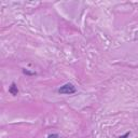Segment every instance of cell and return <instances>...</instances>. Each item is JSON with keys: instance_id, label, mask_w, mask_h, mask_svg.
<instances>
[{"instance_id": "obj_1", "label": "cell", "mask_w": 138, "mask_h": 138, "mask_svg": "<svg viewBox=\"0 0 138 138\" xmlns=\"http://www.w3.org/2000/svg\"><path fill=\"white\" fill-rule=\"evenodd\" d=\"M58 93L63 95H72L77 93V89L72 83H66L58 89Z\"/></svg>"}, {"instance_id": "obj_2", "label": "cell", "mask_w": 138, "mask_h": 138, "mask_svg": "<svg viewBox=\"0 0 138 138\" xmlns=\"http://www.w3.org/2000/svg\"><path fill=\"white\" fill-rule=\"evenodd\" d=\"M9 93H10L11 95H13V96H16V95H17L18 89H17V86H16V84L14 83V82H12V83H11V86L9 87Z\"/></svg>"}, {"instance_id": "obj_3", "label": "cell", "mask_w": 138, "mask_h": 138, "mask_svg": "<svg viewBox=\"0 0 138 138\" xmlns=\"http://www.w3.org/2000/svg\"><path fill=\"white\" fill-rule=\"evenodd\" d=\"M23 73L24 75H27V76H35L36 75V72H31V71H29L28 69H23Z\"/></svg>"}, {"instance_id": "obj_4", "label": "cell", "mask_w": 138, "mask_h": 138, "mask_svg": "<svg viewBox=\"0 0 138 138\" xmlns=\"http://www.w3.org/2000/svg\"><path fill=\"white\" fill-rule=\"evenodd\" d=\"M130 135H131V132H127V133H125L124 135L120 136V137H119V138H128V137H130Z\"/></svg>"}, {"instance_id": "obj_5", "label": "cell", "mask_w": 138, "mask_h": 138, "mask_svg": "<svg viewBox=\"0 0 138 138\" xmlns=\"http://www.w3.org/2000/svg\"><path fill=\"white\" fill-rule=\"evenodd\" d=\"M58 137H59L58 134H50V135L48 136V138H58Z\"/></svg>"}]
</instances>
